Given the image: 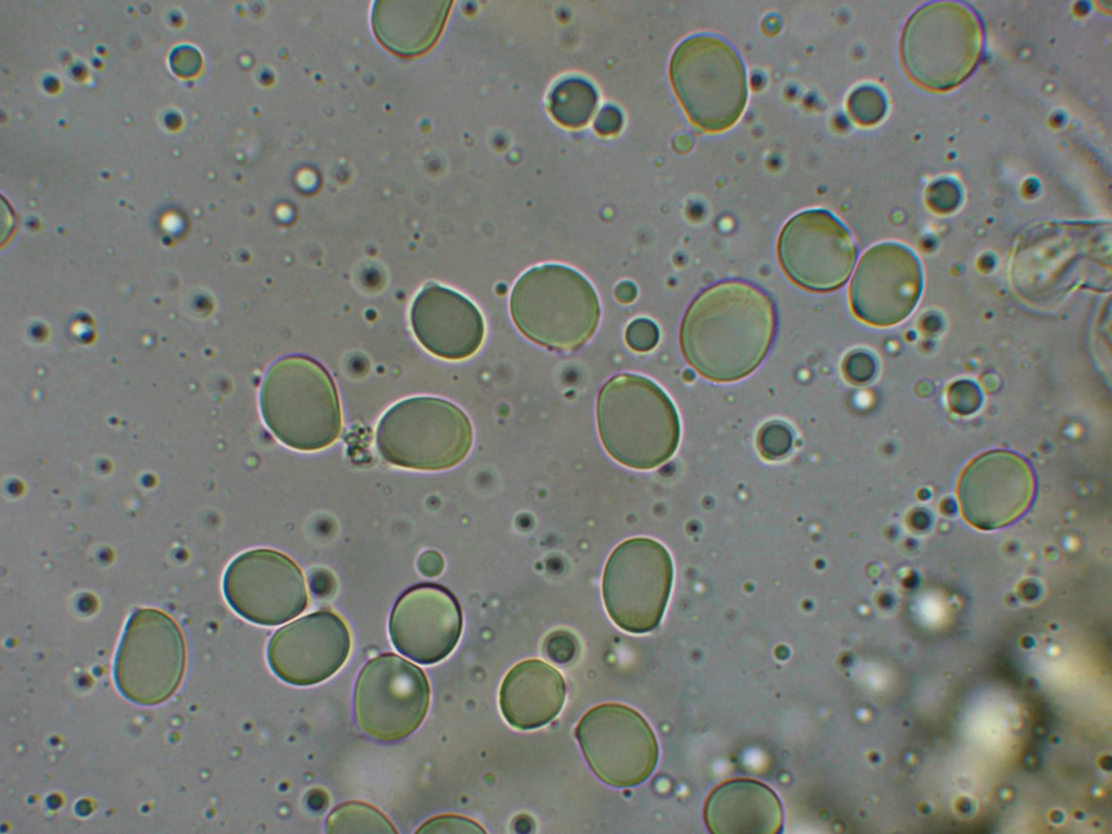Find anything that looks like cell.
Listing matches in <instances>:
<instances>
[{"label":"cell","instance_id":"cell-1","mask_svg":"<svg viewBox=\"0 0 1112 834\" xmlns=\"http://www.w3.org/2000/svg\"><path fill=\"white\" fill-rule=\"evenodd\" d=\"M774 329V305L766 292L745 281H722L704 290L685 312L681 351L704 378L732 382L760 365Z\"/></svg>","mask_w":1112,"mask_h":834},{"label":"cell","instance_id":"cell-2","mask_svg":"<svg viewBox=\"0 0 1112 834\" xmlns=\"http://www.w3.org/2000/svg\"><path fill=\"white\" fill-rule=\"evenodd\" d=\"M599 437L608 454L632 469L667 462L680 440V420L666 392L636 374L611 377L596 402Z\"/></svg>","mask_w":1112,"mask_h":834},{"label":"cell","instance_id":"cell-3","mask_svg":"<svg viewBox=\"0 0 1112 834\" xmlns=\"http://www.w3.org/2000/svg\"><path fill=\"white\" fill-rule=\"evenodd\" d=\"M264 422L285 445L315 452L333 444L342 431L336 384L321 364L306 356L278 359L260 390Z\"/></svg>","mask_w":1112,"mask_h":834},{"label":"cell","instance_id":"cell-4","mask_svg":"<svg viewBox=\"0 0 1112 834\" xmlns=\"http://www.w3.org/2000/svg\"><path fill=\"white\" fill-rule=\"evenodd\" d=\"M518 330L534 343L555 351H576L595 333L601 305L591 282L576 269L543 264L516 281L509 299Z\"/></svg>","mask_w":1112,"mask_h":834},{"label":"cell","instance_id":"cell-5","mask_svg":"<svg viewBox=\"0 0 1112 834\" xmlns=\"http://www.w3.org/2000/svg\"><path fill=\"white\" fill-rule=\"evenodd\" d=\"M984 35L973 10L955 1L919 8L907 21L900 38V58L908 76L922 88L950 90L976 67Z\"/></svg>","mask_w":1112,"mask_h":834},{"label":"cell","instance_id":"cell-6","mask_svg":"<svg viewBox=\"0 0 1112 834\" xmlns=\"http://www.w3.org/2000/svg\"><path fill=\"white\" fill-rule=\"evenodd\" d=\"M669 76L674 93L697 128L721 132L741 117L747 101L743 61L712 34L685 38L672 53Z\"/></svg>","mask_w":1112,"mask_h":834},{"label":"cell","instance_id":"cell-7","mask_svg":"<svg viewBox=\"0 0 1112 834\" xmlns=\"http://www.w3.org/2000/svg\"><path fill=\"white\" fill-rule=\"evenodd\" d=\"M473 439L467 415L455 404L433 396H413L391 406L376 429V446L389 464L438 471L459 464Z\"/></svg>","mask_w":1112,"mask_h":834},{"label":"cell","instance_id":"cell-8","mask_svg":"<svg viewBox=\"0 0 1112 834\" xmlns=\"http://www.w3.org/2000/svg\"><path fill=\"white\" fill-rule=\"evenodd\" d=\"M186 666L187 646L178 623L160 609L136 610L114 659V681L121 694L138 705L161 704L178 690Z\"/></svg>","mask_w":1112,"mask_h":834},{"label":"cell","instance_id":"cell-9","mask_svg":"<svg viewBox=\"0 0 1112 834\" xmlns=\"http://www.w3.org/2000/svg\"><path fill=\"white\" fill-rule=\"evenodd\" d=\"M673 580L669 552L649 538H633L610 554L603 573L606 610L620 629L642 634L665 612Z\"/></svg>","mask_w":1112,"mask_h":834},{"label":"cell","instance_id":"cell-10","mask_svg":"<svg viewBox=\"0 0 1112 834\" xmlns=\"http://www.w3.org/2000/svg\"><path fill=\"white\" fill-rule=\"evenodd\" d=\"M430 686L425 672L403 657L386 653L361 670L354 690V716L361 730L380 742L410 735L425 719Z\"/></svg>","mask_w":1112,"mask_h":834},{"label":"cell","instance_id":"cell-11","mask_svg":"<svg viewBox=\"0 0 1112 834\" xmlns=\"http://www.w3.org/2000/svg\"><path fill=\"white\" fill-rule=\"evenodd\" d=\"M576 736L594 774L614 787L644 782L658 761V744L646 719L633 708L605 703L580 719Z\"/></svg>","mask_w":1112,"mask_h":834},{"label":"cell","instance_id":"cell-12","mask_svg":"<svg viewBox=\"0 0 1112 834\" xmlns=\"http://www.w3.org/2000/svg\"><path fill=\"white\" fill-rule=\"evenodd\" d=\"M223 591L238 615L261 626L285 623L308 604L301 568L291 557L271 548L238 555L225 571Z\"/></svg>","mask_w":1112,"mask_h":834},{"label":"cell","instance_id":"cell-13","mask_svg":"<svg viewBox=\"0 0 1112 834\" xmlns=\"http://www.w3.org/2000/svg\"><path fill=\"white\" fill-rule=\"evenodd\" d=\"M776 251L786 276L814 292H830L845 285L857 256L844 224L820 208L793 216L779 235Z\"/></svg>","mask_w":1112,"mask_h":834},{"label":"cell","instance_id":"cell-14","mask_svg":"<svg viewBox=\"0 0 1112 834\" xmlns=\"http://www.w3.org/2000/svg\"><path fill=\"white\" fill-rule=\"evenodd\" d=\"M921 289L922 273L915 254L902 244L884 242L861 256L849 285V303L860 320L888 327L912 312Z\"/></svg>","mask_w":1112,"mask_h":834},{"label":"cell","instance_id":"cell-15","mask_svg":"<svg viewBox=\"0 0 1112 834\" xmlns=\"http://www.w3.org/2000/svg\"><path fill=\"white\" fill-rule=\"evenodd\" d=\"M350 649L345 621L334 611L318 610L277 630L269 640L267 659L282 681L307 686L334 674Z\"/></svg>","mask_w":1112,"mask_h":834},{"label":"cell","instance_id":"cell-16","mask_svg":"<svg viewBox=\"0 0 1112 834\" xmlns=\"http://www.w3.org/2000/svg\"><path fill=\"white\" fill-rule=\"evenodd\" d=\"M957 492L969 523L983 530L996 529L1014 521L1027 509L1033 500L1034 477L1019 455L991 451L964 468Z\"/></svg>","mask_w":1112,"mask_h":834},{"label":"cell","instance_id":"cell-17","mask_svg":"<svg viewBox=\"0 0 1112 834\" xmlns=\"http://www.w3.org/2000/svg\"><path fill=\"white\" fill-rule=\"evenodd\" d=\"M463 615L458 601L444 586L417 584L394 604L389 632L394 647L408 658L435 664L451 654L462 634Z\"/></svg>","mask_w":1112,"mask_h":834},{"label":"cell","instance_id":"cell-18","mask_svg":"<svg viewBox=\"0 0 1112 834\" xmlns=\"http://www.w3.org/2000/svg\"><path fill=\"white\" fill-rule=\"evenodd\" d=\"M409 320L417 341L431 354L450 361L472 356L485 334L479 308L459 292L434 282L416 294Z\"/></svg>","mask_w":1112,"mask_h":834},{"label":"cell","instance_id":"cell-19","mask_svg":"<svg viewBox=\"0 0 1112 834\" xmlns=\"http://www.w3.org/2000/svg\"><path fill=\"white\" fill-rule=\"evenodd\" d=\"M704 820L715 834H776L783 810L778 795L766 784L735 778L717 785L704 805Z\"/></svg>","mask_w":1112,"mask_h":834},{"label":"cell","instance_id":"cell-20","mask_svg":"<svg viewBox=\"0 0 1112 834\" xmlns=\"http://www.w3.org/2000/svg\"><path fill=\"white\" fill-rule=\"evenodd\" d=\"M566 684L549 664L527 659L514 666L500 688V708L505 720L518 730H532L551 722L561 710Z\"/></svg>","mask_w":1112,"mask_h":834},{"label":"cell","instance_id":"cell-21","mask_svg":"<svg viewBox=\"0 0 1112 834\" xmlns=\"http://www.w3.org/2000/svg\"><path fill=\"white\" fill-rule=\"evenodd\" d=\"M446 1H380L372 15L379 39L404 54L426 50L438 37L447 13Z\"/></svg>","mask_w":1112,"mask_h":834},{"label":"cell","instance_id":"cell-22","mask_svg":"<svg viewBox=\"0 0 1112 834\" xmlns=\"http://www.w3.org/2000/svg\"><path fill=\"white\" fill-rule=\"evenodd\" d=\"M597 103L593 85L580 77L559 80L551 90L547 109L556 122L569 128L584 126Z\"/></svg>","mask_w":1112,"mask_h":834},{"label":"cell","instance_id":"cell-23","mask_svg":"<svg viewBox=\"0 0 1112 834\" xmlns=\"http://www.w3.org/2000/svg\"><path fill=\"white\" fill-rule=\"evenodd\" d=\"M326 832L334 833H397L393 823L376 807L363 801H346L329 814Z\"/></svg>","mask_w":1112,"mask_h":834},{"label":"cell","instance_id":"cell-24","mask_svg":"<svg viewBox=\"0 0 1112 834\" xmlns=\"http://www.w3.org/2000/svg\"><path fill=\"white\" fill-rule=\"evenodd\" d=\"M847 111L852 121L864 127L876 125L887 112L884 91L871 84L855 88L847 99Z\"/></svg>","mask_w":1112,"mask_h":834},{"label":"cell","instance_id":"cell-25","mask_svg":"<svg viewBox=\"0 0 1112 834\" xmlns=\"http://www.w3.org/2000/svg\"><path fill=\"white\" fill-rule=\"evenodd\" d=\"M793 441L794 435L791 428L776 420L763 425L757 435L758 448L767 459H776L786 455L793 446Z\"/></svg>","mask_w":1112,"mask_h":834},{"label":"cell","instance_id":"cell-26","mask_svg":"<svg viewBox=\"0 0 1112 834\" xmlns=\"http://www.w3.org/2000/svg\"><path fill=\"white\" fill-rule=\"evenodd\" d=\"M963 193L960 185L950 178H940L933 181L925 192L927 205L939 214L955 211L960 205Z\"/></svg>","mask_w":1112,"mask_h":834},{"label":"cell","instance_id":"cell-27","mask_svg":"<svg viewBox=\"0 0 1112 834\" xmlns=\"http://www.w3.org/2000/svg\"><path fill=\"white\" fill-rule=\"evenodd\" d=\"M877 370L874 356L865 350H854L843 359L842 371L852 384H863L873 379Z\"/></svg>","mask_w":1112,"mask_h":834},{"label":"cell","instance_id":"cell-28","mask_svg":"<svg viewBox=\"0 0 1112 834\" xmlns=\"http://www.w3.org/2000/svg\"><path fill=\"white\" fill-rule=\"evenodd\" d=\"M948 403L953 412L970 415L982 404L981 390L973 381L958 380L948 388Z\"/></svg>","mask_w":1112,"mask_h":834},{"label":"cell","instance_id":"cell-29","mask_svg":"<svg viewBox=\"0 0 1112 834\" xmlns=\"http://www.w3.org/2000/svg\"><path fill=\"white\" fill-rule=\"evenodd\" d=\"M624 337L631 350L648 352L658 343L659 329L653 320L641 317L628 325Z\"/></svg>","mask_w":1112,"mask_h":834},{"label":"cell","instance_id":"cell-30","mask_svg":"<svg viewBox=\"0 0 1112 834\" xmlns=\"http://www.w3.org/2000/svg\"><path fill=\"white\" fill-rule=\"evenodd\" d=\"M416 833H485V830L471 819L443 814L424 822Z\"/></svg>","mask_w":1112,"mask_h":834},{"label":"cell","instance_id":"cell-31","mask_svg":"<svg viewBox=\"0 0 1112 834\" xmlns=\"http://www.w3.org/2000/svg\"><path fill=\"white\" fill-rule=\"evenodd\" d=\"M576 647L574 637L564 631L552 633L544 643L546 655L558 664L570 661L576 654Z\"/></svg>","mask_w":1112,"mask_h":834},{"label":"cell","instance_id":"cell-32","mask_svg":"<svg viewBox=\"0 0 1112 834\" xmlns=\"http://www.w3.org/2000/svg\"><path fill=\"white\" fill-rule=\"evenodd\" d=\"M172 68L182 77L194 75L201 67V55L191 46H179L170 53Z\"/></svg>","mask_w":1112,"mask_h":834},{"label":"cell","instance_id":"cell-33","mask_svg":"<svg viewBox=\"0 0 1112 834\" xmlns=\"http://www.w3.org/2000/svg\"><path fill=\"white\" fill-rule=\"evenodd\" d=\"M622 125V115L620 111L614 105H605L594 124L595 129L601 135H615L619 131Z\"/></svg>","mask_w":1112,"mask_h":834},{"label":"cell","instance_id":"cell-34","mask_svg":"<svg viewBox=\"0 0 1112 834\" xmlns=\"http://www.w3.org/2000/svg\"><path fill=\"white\" fill-rule=\"evenodd\" d=\"M418 570L426 577H435L444 568L442 556L435 551L424 552L417 560Z\"/></svg>","mask_w":1112,"mask_h":834},{"label":"cell","instance_id":"cell-35","mask_svg":"<svg viewBox=\"0 0 1112 834\" xmlns=\"http://www.w3.org/2000/svg\"><path fill=\"white\" fill-rule=\"evenodd\" d=\"M636 294V287L631 281H621L615 289V296L622 304H628L634 301Z\"/></svg>","mask_w":1112,"mask_h":834}]
</instances>
